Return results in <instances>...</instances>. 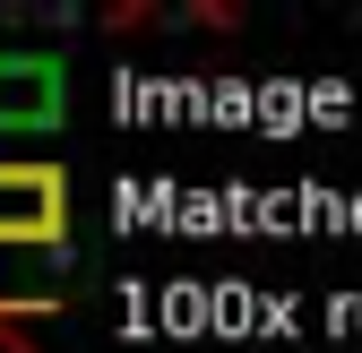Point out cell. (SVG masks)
<instances>
[{
    "label": "cell",
    "mask_w": 362,
    "mask_h": 353,
    "mask_svg": "<svg viewBox=\"0 0 362 353\" xmlns=\"http://www.w3.org/2000/svg\"><path fill=\"white\" fill-rule=\"evenodd\" d=\"M61 241H69V172L0 164V250H61Z\"/></svg>",
    "instance_id": "obj_1"
},
{
    "label": "cell",
    "mask_w": 362,
    "mask_h": 353,
    "mask_svg": "<svg viewBox=\"0 0 362 353\" xmlns=\"http://www.w3.org/2000/svg\"><path fill=\"white\" fill-rule=\"evenodd\" d=\"M69 104V78L52 52H0V129H52Z\"/></svg>",
    "instance_id": "obj_2"
},
{
    "label": "cell",
    "mask_w": 362,
    "mask_h": 353,
    "mask_svg": "<svg viewBox=\"0 0 362 353\" xmlns=\"http://www.w3.org/2000/svg\"><path fill=\"white\" fill-rule=\"evenodd\" d=\"M35 311L52 319L61 301H0V353H43V345H26V336H18V319H35Z\"/></svg>",
    "instance_id": "obj_3"
}]
</instances>
